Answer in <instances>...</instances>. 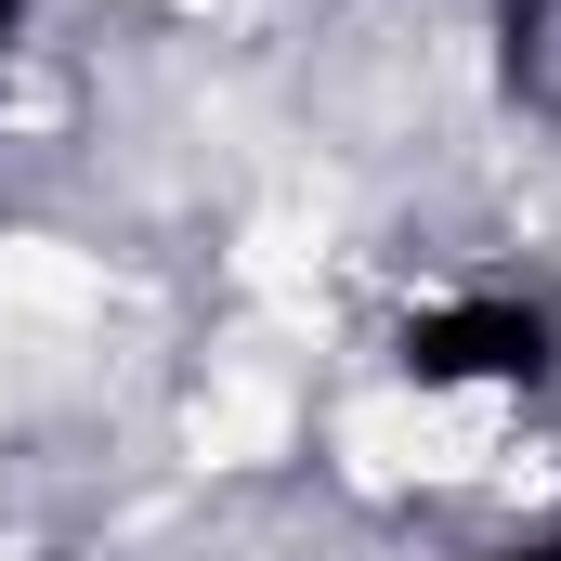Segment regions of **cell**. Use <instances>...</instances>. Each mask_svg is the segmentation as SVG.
I'll return each instance as SVG.
<instances>
[{
  "instance_id": "6da1fadb",
  "label": "cell",
  "mask_w": 561,
  "mask_h": 561,
  "mask_svg": "<svg viewBox=\"0 0 561 561\" xmlns=\"http://www.w3.org/2000/svg\"><path fill=\"white\" fill-rule=\"evenodd\" d=\"M549 366V313L536 300H431L419 327H405V379L419 392H523Z\"/></svg>"
},
{
  "instance_id": "7a4b0ae2",
  "label": "cell",
  "mask_w": 561,
  "mask_h": 561,
  "mask_svg": "<svg viewBox=\"0 0 561 561\" xmlns=\"http://www.w3.org/2000/svg\"><path fill=\"white\" fill-rule=\"evenodd\" d=\"M483 561H561V536H523V549H483Z\"/></svg>"
},
{
  "instance_id": "3957f363",
  "label": "cell",
  "mask_w": 561,
  "mask_h": 561,
  "mask_svg": "<svg viewBox=\"0 0 561 561\" xmlns=\"http://www.w3.org/2000/svg\"><path fill=\"white\" fill-rule=\"evenodd\" d=\"M0 39H13V0H0Z\"/></svg>"
}]
</instances>
